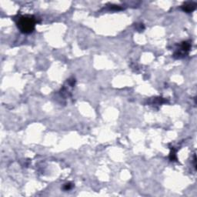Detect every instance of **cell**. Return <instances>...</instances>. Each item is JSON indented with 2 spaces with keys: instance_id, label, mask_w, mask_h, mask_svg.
<instances>
[{
  "instance_id": "3",
  "label": "cell",
  "mask_w": 197,
  "mask_h": 197,
  "mask_svg": "<svg viewBox=\"0 0 197 197\" xmlns=\"http://www.w3.org/2000/svg\"><path fill=\"white\" fill-rule=\"evenodd\" d=\"M70 188H71V186H70V184H66V187H65V189H66V190H70Z\"/></svg>"
},
{
  "instance_id": "1",
  "label": "cell",
  "mask_w": 197,
  "mask_h": 197,
  "mask_svg": "<svg viewBox=\"0 0 197 197\" xmlns=\"http://www.w3.org/2000/svg\"><path fill=\"white\" fill-rule=\"evenodd\" d=\"M35 26L36 19L33 16H22L17 21V26L23 33H33Z\"/></svg>"
},
{
  "instance_id": "2",
  "label": "cell",
  "mask_w": 197,
  "mask_h": 197,
  "mask_svg": "<svg viewBox=\"0 0 197 197\" xmlns=\"http://www.w3.org/2000/svg\"><path fill=\"white\" fill-rule=\"evenodd\" d=\"M196 4L195 2H186L182 6L183 9L186 13H192V12L195 10Z\"/></svg>"
}]
</instances>
